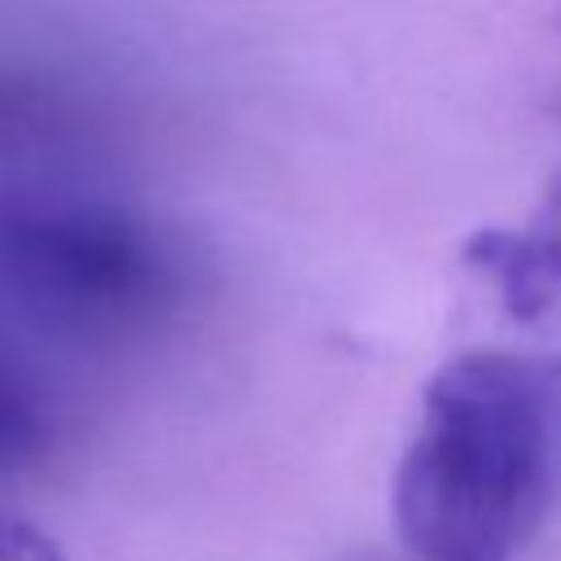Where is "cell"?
Masks as SVG:
<instances>
[{"instance_id":"4","label":"cell","mask_w":561,"mask_h":561,"mask_svg":"<svg viewBox=\"0 0 561 561\" xmlns=\"http://www.w3.org/2000/svg\"><path fill=\"white\" fill-rule=\"evenodd\" d=\"M526 237L539 254V267L548 276V289H552V302L561 298V175L548 184L535 219L526 224Z\"/></svg>"},{"instance_id":"5","label":"cell","mask_w":561,"mask_h":561,"mask_svg":"<svg viewBox=\"0 0 561 561\" xmlns=\"http://www.w3.org/2000/svg\"><path fill=\"white\" fill-rule=\"evenodd\" d=\"M48 123V96L13 75H0V136H31Z\"/></svg>"},{"instance_id":"3","label":"cell","mask_w":561,"mask_h":561,"mask_svg":"<svg viewBox=\"0 0 561 561\" xmlns=\"http://www.w3.org/2000/svg\"><path fill=\"white\" fill-rule=\"evenodd\" d=\"M53 447V416L31 377L0 355V478L26 473Z\"/></svg>"},{"instance_id":"2","label":"cell","mask_w":561,"mask_h":561,"mask_svg":"<svg viewBox=\"0 0 561 561\" xmlns=\"http://www.w3.org/2000/svg\"><path fill=\"white\" fill-rule=\"evenodd\" d=\"M184 263L145 219L0 193V307L75 342H131L184 302Z\"/></svg>"},{"instance_id":"1","label":"cell","mask_w":561,"mask_h":561,"mask_svg":"<svg viewBox=\"0 0 561 561\" xmlns=\"http://www.w3.org/2000/svg\"><path fill=\"white\" fill-rule=\"evenodd\" d=\"M561 495V359L451 355L421 394L394 469V530L412 561H513Z\"/></svg>"}]
</instances>
